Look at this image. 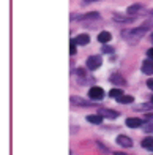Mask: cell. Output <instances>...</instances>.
<instances>
[{
	"label": "cell",
	"instance_id": "cell-1",
	"mask_svg": "<svg viewBox=\"0 0 153 155\" xmlns=\"http://www.w3.org/2000/svg\"><path fill=\"white\" fill-rule=\"evenodd\" d=\"M148 32V25H141L136 29H126L122 32V37L128 41V43H137L141 38H144V35Z\"/></svg>",
	"mask_w": 153,
	"mask_h": 155
},
{
	"label": "cell",
	"instance_id": "cell-2",
	"mask_svg": "<svg viewBox=\"0 0 153 155\" xmlns=\"http://www.w3.org/2000/svg\"><path fill=\"white\" fill-rule=\"evenodd\" d=\"M101 65H103L101 55H90V57L87 59V68L90 70V71H95V70H98Z\"/></svg>",
	"mask_w": 153,
	"mask_h": 155
},
{
	"label": "cell",
	"instance_id": "cell-3",
	"mask_svg": "<svg viewBox=\"0 0 153 155\" xmlns=\"http://www.w3.org/2000/svg\"><path fill=\"white\" fill-rule=\"evenodd\" d=\"M88 97L92 98V100H103L104 98V90L98 86H93L92 89H90V92H88Z\"/></svg>",
	"mask_w": 153,
	"mask_h": 155
},
{
	"label": "cell",
	"instance_id": "cell-4",
	"mask_svg": "<svg viewBox=\"0 0 153 155\" xmlns=\"http://www.w3.org/2000/svg\"><path fill=\"white\" fill-rule=\"evenodd\" d=\"M98 114H100L101 117H107V119H117V117H119V112L114 111V109H107V108L100 109Z\"/></svg>",
	"mask_w": 153,
	"mask_h": 155
},
{
	"label": "cell",
	"instance_id": "cell-5",
	"mask_svg": "<svg viewBox=\"0 0 153 155\" xmlns=\"http://www.w3.org/2000/svg\"><path fill=\"white\" fill-rule=\"evenodd\" d=\"M71 103L76 104V106H92V103L88 100H85V98H82V97H76V95L71 97Z\"/></svg>",
	"mask_w": 153,
	"mask_h": 155
},
{
	"label": "cell",
	"instance_id": "cell-6",
	"mask_svg": "<svg viewBox=\"0 0 153 155\" xmlns=\"http://www.w3.org/2000/svg\"><path fill=\"white\" fill-rule=\"evenodd\" d=\"M126 125L129 128H139V127L144 125V120L139 117H131V119H126Z\"/></svg>",
	"mask_w": 153,
	"mask_h": 155
},
{
	"label": "cell",
	"instance_id": "cell-7",
	"mask_svg": "<svg viewBox=\"0 0 153 155\" xmlns=\"http://www.w3.org/2000/svg\"><path fill=\"white\" fill-rule=\"evenodd\" d=\"M117 143H119L120 146L123 147H133V139L128 138V136H125V135H120V136H117Z\"/></svg>",
	"mask_w": 153,
	"mask_h": 155
},
{
	"label": "cell",
	"instance_id": "cell-8",
	"mask_svg": "<svg viewBox=\"0 0 153 155\" xmlns=\"http://www.w3.org/2000/svg\"><path fill=\"white\" fill-rule=\"evenodd\" d=\"M74 41H76V45L85 46V45H88V41H90V37H88L87 33H81V35H78V37L74 38Z\"/></svg>",
	"mask_w": 153,
	"mask_h": 155
},
{
	"label": "cell",
	"instance_id": "cell-9",
	"mask_svg": "<svg viewBox=\"0 0 153 155\" xmlns=\"http://www.w3.org/2000/svg\"><path fill=\"white\" fill-rule=\"evenodd\" d=\"M110 38H112V35H110L109 32H106V30L98 33V41H101L103 45H107L109 41H110Z\"/></svg>",
	"mask_w": 153,
	"mask_h": 155
},
{
	"label": "cell",
	"instance_id": "cell-10",
	"mask_svg": "<svg viewBox=\"0 0 153 155\" xmlns=\"http://www.w3.org/2000/svg\"><path fill=\"white\" fill-rule=\"evenodd\" d=\"M87 122L95 124V125H100V124H103V117L100 114H88L87 116Z\"/></svg>",
	"mask_w": 153,
	"mask_h": 155
},
{
	"label": "cell",
	"instance_id": "cell-11",
	"mask_svg": "<svg viewBox=\"0 0 153 155\" xmlns=\"http://www.w3.org/2000/svg\"><path fill=\"white\" fill-rule=\"evenodd\" d=\"M134 19H136L134 16H123V15H115L114 16L115 22H133Z\"/></svg>",
	"mask_w": 153,
	"mask_h": 155
},
{
	"label": "cell",
	"instance_id": "cell-12",
	"mask_svg": "<svg viewBox=\"0 0 153 155\" xmlns=\"http://www.w3.org/2000/svg\"><path fill=\"white\" fill-rule=\"evenodd\" d=\"M142 71L145 74H153V62L151 60H145L142 63Z\"/></svg>",
	"mask_w": 153,
	"mask_h": 155
},
{
	"label": "cell",
	"instance_id": "cell-13",
	"mask_svg": "<svg viewBox=\"0 0 153 155\" xmlns=\"http://www.w3.org/2000/svg\"><path fill=\"white\" fill-rule=\"evenodd\" d=\"M144 10V5H139V3H136V5H131L129 8H128V15L129 16H136L139 11H142Z\"/></svg>",
	"mask_w": 153,
	"mask_h": 155
},
{
	"label": "cell",
	"instance_id": "cell-14",
	"mask_svg": "<svg viewBox=\"0 0 153 155\" xmlns=\"http://www.w3.org/2000/svg\"><path fill=\"white\" fill-rule=\"evenodd\" d=\"M79 19H81V21H95V19H100V13H96V11H93V13H87V15L81 16Z\"/></svg>",
	"mask_w": 153,
	"mask_h": 155
},
{
	"label": "cell",
	"instance_id": "cell-15",
	"mask_svg": "<svg viewBox=\"0 0 153 155\" xmlns=\"http://www.w3.org/2000/svg\"><path fill=\"white\" fill-rule=\"evenodd\" d=\"M109 81H110V82H114V84H120V86H125V84H126V81H125L120 74H117V73L110 76V79H109Z\"/></svg>",
	"mask_w": 153,
	"mask_h": 155
},
{
	"label": "cell",
	"instance_id": "cell-16",
	"mask_svg": "<svg viewBox=\"0 0 153 155\" xmlns=\"http://www.w3.org/2000/svg\"><path fill=\"white\" fill-rule=\"evenodd\" d=\"M78 76L79 78H82V79L79 81V84H90V79H92V78H88V76H85V71L84 70H78Z\"/></svg>",
	"mask_w": 153,
	"mask_h": 155
},
{
	"label": "cell",
	"instance_id": "cell-17",
	"mask_svg": "<svg viewBox=\"0 0 153 155\" xmlns=\"http://www.w3.org/2000/svg\"><path fill=\"white\" fill-rule=\"evenodd\" d=\"M142 147H144V149H151L153 150V138L148 136V138L142 139Z\"/></svg>",
	"mask_w": 153,
	"mask_h": 155
},
{
	"label": "cell",
	"instance_id": "cell-18",
	"mask_svg": "<svg viewBox=\"0 0 153 155\" xmlns=\"http://www.w3.org/2000/svg\"><path fill=\"white\" fill-rule=\"evenodd\" d=\"M109 95L112 97V98H117V100H119V98L123 97L125 94H123V90H122V89H112V90L109 92Z\"/></svg>",
	"mask_w": 153,
	"mask_h": 155
},
{
	"label": "cell",
	"instance_id": "cell-19",
	"mask_svg": "<svg viewBox=\"0 0 153 155\" xmlns=\"http://www.w3.org/2000/svg\"><path fill=\"white\" fill-rule=\"evenodd\" d=\"M134 101V98L131 97V95H123L119 98V103H123V104H129V103H133Z\"/></svg>",
	"mask_w": 153,
	"mask_h": 155
},
{
	"label": "cell",
	"instance_id": "cell-20",
	"mask_svg": "<svg viewBox=\"0 0 153 155\" xmlns=\"http://www.w3.org/2000/svg\"><path fill=\"white\" fill-rule=\"evenodd\" d=\"M69 52H71V55L76 54V41H74V38L69 41Z\"/></svg>",
	"mask_w": 153,
	"mask_h": 155
},
{
	"label": "cell",
	"instance_id": "cell-21",
	"mask_svg": "<svg viewBox=\"0 0 153 155\" xmlns=\"http://www.w3.org/2000/svg\"><path fill=\"white\" fill-rule=\"evenodd\" d=\"M137 109H144V111H147V109H153V103H145L144 106L137 108Z\"/></svg>",
	"mask_w": 153,
	"mask_h": 155
},
{
	"label": "cell",
	"instance_id": "cell-22",
	"mask_svg": "<svg viewBox=\"0 0 153 155\" xmlns=\"http://www.w3.org/2000/svg\"><path fill=\"white\" fill-rule=\"evenodd\" d=\"M103 52H114V48H110L107 45H104L103 46Z\"/></svg>",
	"mask_w": 153,
	"mask_h": 155
},
{
	"label": "cell",
	"instance_id": "cell-23",
	"mask_svg": "<svg viewBox=\"0 0 153 155\" xmlns=\"http://www.w3.org/2000/svg\"><path fill=\"white\" fill-rule=\"evenodd\" d=\"M147 87H148L150 90H153V79H148V81H147Z\"/></svg>",
	"mask_w": 153,
	"mask_h": 155
},
{
	"label": "cell",
	"instance_id": "cell-24",
	"mask_svg": "<svg viewBox=\"0 0 153 155\" xmlns=\"http://www.w3.org/2000/svg\"><path fill=\"white\" fill-rule=\"evenodd\" d=\"M147 55H148L150 59H153V48H150L148 51H147Z\"/></svg>",
	"mask_w": 153,
	"mask_h": 155
},
{
	"label": "cell",
	"instance_id": "cell-25",
	"mask_svg": "<svg viewBox=\"0 0 153 155\" xmlns=\"http://www.w3.org/2000/svg\"><path fill=\"white\" fill-rule=\"evenodd\" d=\"M115 155H128V153H125V152H115Z\"/></svg>",
	"mask_w": 153,
	"mask_h": 155
},
{
	"label": "cell",
	"instance_id": "cell-26",
	"mask_svg": "<svg viewBox=\"0 0 153 155\" xmlns=\"http://www.w3.org/2000/svg\"><path fill=\"white\" fill-rule=\"evenodd\" d=\"M85 3H90V2H95V0H84Z\"/></svg>",
	"mask_w": 153,
	"mask_h": 155
},
{
	"label": "cell",
	"instance_id": "cell-27",
	"mask_svg": "<svg viewBox=\"0 0 153 155\" xmlns=\"http://www.w3.org/2000/svg\"><path fill=\"white\" fill-rule=\"evenodd\" d=\"M151 41H153V35H151Z\"/></svg>",
	"mask_w": 153,
	"mask_h": 155
},
{
	"label": "cell",
	"instance_id": "cell-28",
	"mask_svg": "<svg viewBox=\"0 0 153 155\" xmlns=\"http://www.w3.org/2000/svg\"><path fill=\"white\" fill-rule=\"evenodd\" d=\"M151 103H153V97H151Z\"/></svg>",
	"mask_w": 153,
	"mask_h": 155
}]
</instances>
